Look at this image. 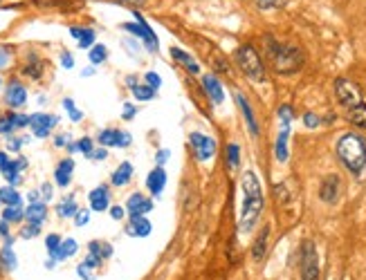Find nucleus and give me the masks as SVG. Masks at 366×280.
I'll use <instances>...</instances> for the list:
<instances>
[{"label": "nucleus", "mask_w": 366, "mask_h": 280, "mask_svg": "<svg viewBox=\"0 0 366 280\" xmlns=\"http://www.w3.org/2000/svg\"><path fill=\"white\" fill-rule=\"evenodd\" d=\"M90 253H93V256H97V258H110V253H113V249H110V245H106V243H90Z\"/></svg>", "instance_id": "28"}, {"label": "nucleus", "mask_w": 366, "mask_h": 280, "mask_svg": "<svg viewBox=\"0 0 366 280\" xmlns=\"http://www.w3.org/2000/svg\"><path fill=\"white\" fill-rule=\"evenodd\" d=\"M72 170H74V162H72V159H63V162L57 166V173H55L57 184L59 186H68L70 180H72Z\"/></svg>", "instance_id": "16"}, {"label": "nucleus", "mask_w": 366, "mask_h": 280, "mask_svg": "<svg viewBox=\"0 0 366 280\" xmlns=\"http://www.w3.org/2000/svg\"><path fill=\"white\" fill-rule=\"evenodd\" d=\"M130 177H133V166H130L128 162H124L120 168L113 173V184L115 186H124V184L130 182Z\"/></svg>", "instance_id": "24"}, {"label": "nucleus", "mask_w": 366, "mask_h": 280, "mask_svg": "<svg viewBox=\"0 0 366 280\" xmlns=\"http://www.w3.org/2000/svg\"><path fill=\"white\" fill-rule=\"evenodd\" d=\"M70 34L79 41V47H90L95 43V32L86 28H70Z\"/></svg>", "instance_id": "23"}, {"label": "nucleus", "mask_w": 366, "mask_h": 280, "mask_svg": "<svg viewBox=\"0 0 366 280\" xmlns=\"http://www.w3.org/2000/svg\"><path fill=\"white\" fill-rule=\"evenodd\" d=\"M133 88V95L139 99V101H149V99H153V88L151 86H130Z\"/></svg>", "instance_id": "30"}, {"label": "nucleus", "mask_w": 366, "mask_h": 280, "mask_svg": "<svg viewBox=\"0 0 366 280\" xmlns=\"http://www.w3.org/2000/svg\"><path fill=\"white\" fill-rule=\"evenodd\" d=\"M99 141L103 146H128L130 135L128 132H120V130H103L99 135Z\"/></svg>", "instance_id": "13"}, {"label": "nucleus", "mask_w": 366, "mask_h": 280, "mask_svg": "<svg viewBox=\"0 0 366 280\" xmlns=\"http://www.w3.org/2000/svg\"><path fill=\"white\" fill-rule=\"evenodd\" d=\"M302 280H319V256L310 240L302 245Z\"/></svg>", "instance_id": "6"}, {"label": "nucleus", "mask_w": 366, "mask_h": 280, "mask_svg": "<svg viewBox=\"0 0 366 280\" xmlns=\"http://www.w3.org/2000/svg\"><path fill=\"white\" fill-rule=\"evenodd\" d=\"M41 70H43V65L41 63H38V59L36 57H32V65H28V68H25V74H30V76H38V74H41Z\"/></svg>", "instance_id": "37"}, {"label": "nucleus", "mask_w": 366, "mask_h": 280, "mask_svg": "<svg viewBox=\"0 0 366 280\" xmlns=\"http://www.w3.org/2000/svg\"><path fill=\"white\" fill-rule=\"evenodd\" d=\"M45 216H47V209H45V204H41V202L30 204L28 209H25V218H28L30 224H41V222L45 220Z\"/></svg>", "instance_id": "22"}, {"label": "nucleus", "mask_w": 366, "mask_h": 280, "mask_svg": "<svg viewBox=\"0 0 366 280\" xmlns=\"http://www.w3.org/2000/svg\"><path fill=\"white\" fill-rule=\"evenodd\" d=\"M164 184H166V173H164L162 168L151 170V175H149V180H147L149 191H151L153 195H160V193L164 191Z\"/></svg>", "instance_id": "14"}, {"label": "nucleus", "mask_w": 366, "mask_h": 280, "mask_svg": "<svg viewBox=\"0 0 366 280\" xmlns=\"http://www.w3.org/2000/svg\"><path fill=\"white\" fill-rule=\"evenodd\" d=\"M93 159H106V151H93Z\"/></svg>", "instance_id": "52"}, {"label": "nucleus", "mask_w": 366, "mask_h": 280, "mask_svg": "<svg viewBox=\"0 0 366 280\" xmlns=\"http://www.w3.org/2000/svg\"><path fill=\"white\" fill-rule=\"evenodd\" d=\"M236 101H239L241 110H243V115H245V122H247V126H250L252 135L256 137V135H258V124H256V119H254V112H252V108H250V101H247V99H245L243 95H236Z\"/></svg>", "instance_id": "20"}, {"label": "nucleus", "mask_w": 366, "mask_h": 280, "mask_svg": "<svg viewBox=\"0 0 366 280\" xmlns=\"http://www.w3.org/2000/svg\"><path fill=\"white\" fill-rule=\"evenodd\" d=\"M110 216H113L115 220H122V218H124V209H122V206H115V209H110Z\"/></svg>", "instance_id": "46"}, {"label": "nucleus", "mask_w": 366, "mask_h": 280, "mask_svg": "<svg viewBox=\"0 0 366 280\" xmlns=\"http://www.w3.org/2000/svg\"><path fill=\"white\" fill-rule=\"evenodd\" d=\"M23 216H25V211L21 206H7L5 213H3V220L5 222H18Z\"/></svg>", "instance_id": "31"}, {"label": "nucleus", "mask_w": 366, "mask_h": 280, "mask_svg": "<svg viewBox=\"0 0 366 280\" xmlns=\"http://www.w3.org/2000/svg\"><path fill=\"white\" fill-rule=\"evenodd\" d=\"M337 157L339 162L346 166L348 173H353L355 177H364L366 173V141L358 132H346L339 137L337 146Z\"/></svg>", "instance_id": "3"}, {"label": "nucleus", "mask_w": 366, "mask_h": 280, "mask_svg": "<svg viewBox=\"0 0 366 280\" xmlns=\"http://www.w3.org/2000/svg\"><path fill=\"white\" fill-rule=\"evenodd\" d=\"M277 159L279 162H285L287 159V126H283L281 135L277 139Z\"/></svg>", "instance_id": "27"}, {"label": "nucleus", "mask_w": 366, "mask_h": 280, "mask_svg": "<svg viewBox=\"0 0 366 280\" xmlns=\"http://www.w3.org/2000/svg\"><path fill=\"white\" fill-rule=\"evenodd\" d=\"M14 128H16V115L0 119V132H5V135H7V132H11Z\"/></svg>", "instance_id": "33"}, {"label": "nucleus", "mask_w": 366, "mask_h": 280, "mask_svg": "<svg viewBox=\"0 0 366 280\" xmlns=\"http://www.w3.org/2000/svg\"><path fill=\"white\" fill-rule=\"evenodd\" d=\"M76 148L84 151L86 155H93V141H90V139H81L79 144H76Z\"/></svg>", "instance_id": "41"}, {"label": "nucleus", "mask_w": 366, "mask_h": 280, "mask_svg": "<svg viewBox=\"0 0 366 280\" xmlns=\"http://www.w3.org/2000/svg\"><path fill=\"white\" fill-rule=\"evenodd\" d=\"M59 216L61 218H70V216H76V211H79V209H76V204H74V199L72 197H68V199H63V202L59 204Z\"/></svg>", "instance_id": "29"}, {"label": "nucleus", "mask_w": 366, "mask_h": 280, "mask_svg": "<svg viewBox=\"0 0 366 280\" xmlns=\"http://www.w3.org/2000/svg\"><path fill=\"white\" fill-rule=\"evenodd\" d=\"M227 159H229V166L231 168L239 166V146L236 144H229L227 146Z\"/></svg>", "instance_id": "34"}, {"label": "nucleus", "mask_w": 366, "mask_h": 280, "mask_svg": "<svg viewBox=\"0 0 366 280\" xmlns=\"http://www.w3.org/2000/svg\"><path fill=\"white\" fill-rule=\"evenodd\" d=\"M254 5H256L258 9L268 11V9H274V7H279V5H281V0H254Z\"/></svg>", "instance_id": "38"}, {"label": "nucleus", "mask_w": 366, "mask_h": 280, "mask_svg": "<svg viewBox=\"0 0 366 280\" xmlns=\"http://www.w3.org/2000/svg\"><path fill=\"white\" fill-rule=\"evenodd\" d=\"M90 209L93 211H106L108 209V191L106 186H99L90 193Z\"/></svg>", "instance_id": "17"}, {"label": "nucleus", "mask_w": 366, "mask_h": 280, "mask_svg": "<svg viewBox=\"0 0 366 280\" xmlns=\"http://www.w3.org/2000/svg\"><path fill=\"white\" fill-rule=\"evenodd\" d=\"M126 209H128V213H130V218H135V216H147V213L153 209V202H151L149 197H144V195L135 193V195L128 197Z\"/></svg>", "instance_id": "10"}, {"label": "nucleus", "mask_w": 366, "mask_h": 280, "mask_svg": "<svg viewBox=\"0 0 366 280\" xmlns=\"http://www.w3.org/2000/svg\"><path fill=\"white\" fill-rule=\"evenodd\" d=\"M128 233L130 235H149L151 233V222L144 218V216H135V218H130V224H128Z\"/></svg>", "instance_id": "18"}, {"label": "nucleus", "mask_w": 366, "mask_h": 280, "mask_svg": "<svg viewBox=\"0 0 366 280\" xmlns=\"http://www.w3.org/2000/svg\"><path fill=\"white\" fill-rule=\"evenodd\" d=\"M36 233H38V224H30L28 229H23L21 235H23V238H34Z\"/></svg>", "instance_id": "42"}, {"label": "nucleus", "mask_w": 366, "mask_h": 280, "mask_svg": "<svg viewBox=\"0 0 366 280\" xmlns=\"http://www.w3.org/2000/svg\"><path fill=\"white\" fill-rule=\"evenodd\" d=\"M268 235H270V226H263V231L258 233L256 243L252 247V258L254 260H263L265 251H268Z\"/></svg>", "instance_id": "19"}, {"label": "nucleus", "mask_w": 366, "mask_h": 280, "mask_svg": "<svg viewBox=\"0 0 366 280\" xmlns=\"http://www.w3.org/2000/svg\"><path fill=\"white\" fill-rule=\"evenodd\" d=\"M7 164H9L7 155H5V153H0V168H3V166H7Z\"/></svg>", "instance_id": "53"}, {"label": "nucleus", "mask_w": 366, "mask_h": 280, "mask_svg": "<svg viewBox=\"0 0 366 280\" xmlns=\"http://www.w3.org/2000/svg\"><path fill=\"white\" fill-rule=\"evenodd\" d=\"M41 191H43V197H45V199H50V197H52V186H50V184H43V189H41Z\"/></svg>", "instance_id": "50"}, {"label": "nucleus", "mask_w": 366, "mask_h": 280, "mask_svg": "<svg viewBox=\"0 0 366 280\" xmlns=\"http://www.w3.org/2000/svg\"><path fill=\"white\" fill-rule=\"evenodd\" d=\"M28 124H30V117L16 115V128H21V126H28Z\"/></svg>", "instance_id": "48"}, {"label": "nucleus", "mask_w": 366, "mask_h": 280, "mask_svg": "<svg viewBox=\"0 0 366 280\" xmlns=\"http://www.w3.org/2000/svg\"><path fill=\"white\" fill-rule=\"evenodd\" d=\"M158 159H160V162L164 164L166 159H168V153H166V151H160V153H158Z\"/></svg>", "instance_id": "54"}, {"label": "nucleus", "mask_w": 366, "mask_h": 280, "mask_svg": "<svg viewBox=\"0 0 366 280\" xmlns=\"http://www.w3.org/2000/svg\"><path fill=\"white\" fill-rule=\"evenodd\" d=\"M335 97L339 105L346 110V117L353 126L366 128V101L362 90L350 81V78L339 76L335 78Z\"/></svg>", "instance_id": "2"}, {"label": "nucleus", "mask_w": 366, "mask_h": 280, "mask_svg": "<svg viewBox=\"0 0 366 280\" xmlns=\"http://www.w3.org/2000/svg\"><path fill=\"white\" fill-rule=\"evenodd\" d=\"M61 61H63V68H72V54H68V52H65V54L61 57Z\"/></svg>", "instance_id": "47"}, {"label": "nucleus", "mask_w": 366, "mask_h": 280, "mask_svg": "<svg viewBox=\"0 0 366 280\" xmlns=\"http://www.w3.org/2000/svg\"><path fill=\"white\" fill-rule=\"evenodd\" d=\"M306 126H310V128L319 126V119H317L315 115H306Z\"/></svg>", "instance_id": "45"}, {"label": "nucleus", "mask_w": 366, "mask_h": 280, "mask_svg": "<svg viewBox=\"0 0 366 280\" xmlns=\"http://www.w3.org/2000/svg\"><path fill=\"white\" fill-rule=\"evenodd\" d=\"M74 218H76V224L84 226V224L88 222V218H90V216H88V211H76V216H74Z\"/></svg>", "instance_id": "43"}, {"label": "nucleus", "mask_w": 366, "mask_h": 280, "mask_svg": "<svg viewBox=\"0 0 366 280\" xmlns=\"http://www.w3.org/2000/svg\"><path fill=\"white\" fill-rule=\"evenodd\" d=\"M0 202H5L7 206H21V195L14 189H0Z\"/></svg>", "instance_id": "26"}, {"label": "nucleus", "mask_w": 366, "mask_h": 280, "mask_svg": "<svg viewBox=\"0 0 366 280\" xmlns=\"http://www.w3.org/2000/svg\"><path fill=\"white\" fill-rule=\"evenodd\" d=\"M191 141V148L195 153V157L200 159V162H207V159H212L214 153H216V141L212 137L202 135V132H193V135L189 137Z\"/></svg>", "instance_id": "7"}, {"label": "nucleus", "mask_w": 366, "mask_h": 280, "mask_svg": "<svg viewBox=\"0 0 366 280\" xmlns=\"http://www.w3.org/2000/svg\"><path fill=\"white\" fill-rule=\"evenodd\" d=\"M200 45H202V47H200V49H202V54L209 59V63H214V68H216L218 72H229V65H227L225 57L218 52V47H216V45L205 43V41H200Z\"/></svg>", "instance_id": "11"}, {"label": "nucleus", "mask_w": 366, "mask_h": 280, "mask_svg": "<svg viewBox=\"0 0 366 280\" xmlns=\"http://www.w3.org/2000/svg\"><path fill=\"white\" fill-rule=\"evenodd\" d=\"M339 191H342V182H339V177L328 175V177H324V182L319 186V197L326 204H335L339 197Z\"/></svg>", "instance_id": "8"}, {"label": "nucleus", "mask_w": 366, "mask_h": 280, "mask_svg": "<svg viewBox=\"0 0 366 280\" xmlns=\"http://www.w3.org/2000/svg\"><path fill=\"white\" fill-rule=\"evenodd\" d=\"M106 57H108V52L103 45H95L93 49H90V61H93L95 65L103 63V61H106Z\"/></svg>", "instance_id": "32"}, {"label": "nucleus", "mask_w": 366, "mask_h": 280, "mask_svg": "<svg viewBox=\"0 0 366 280\" xmlns=\"http://www.w3.org/2000/svg\"><path fill=\"white\" fill-rule=\"evenodd\" d=\"M241 191H243V204H241L239 229L241 233H250L261 218V211H263V191H261V182L254 170H247L243 175Z\"/></svg>", "instance_id": "1"}, {"label": "nucleus", "mask_w": 366, "mask_h": 280, "mask_svg": "<svg viewBox=\"0 0 366 280\" xmlns=\"http://www.w3.org/2000/svg\"><path fill=\"white\" fill-rule=\"evenodd\" d=\"M55 124H57L55 115H34V117H30V126L34 128L36 137H47V132L52 130V126H55Z\"/></svg>", "instance_id": "9"}, {"label": "nucleus", "mask_w": 366, "mask_h": 280, "mask_svg": "<svg viewBox=\"0 0 366 280\" xmlns=\"http://www.w3.org/2000/svg\"><path fill=\"white\" fill-rule=\"evenodd\" d=\"M25 101H28V92H25V88L21 83H11L7 88V103L11 108H18V105H23Z\"/></svg>", "instance_id": "15"}, {"label": "nucleus", "mask_w": 366, "mask_h": 280, "mask_svg": "<svg viewBox=\"0 0 366 280\" xmlns=\"http://www.w3.org/2000/svg\"><path fill=\"white\" fill-rule=\"evenodd\" d=\"M171 57L182 65V68L185 70H189L191 74H195L200 68H198V63H195L193 59H191V54H187V52H182V49H178V47H171Z\"/></svg>", "instance_id": "21"}, {"label": "nucleus", "mask_w": 366, "mask_h": 280, "mask_svg": "<svg viewBox=\"0 0 366 280\" xmlns=\"http://www.w3.org/2000/svg\"><path fill=\"white\" fill-rule=\"evenodd\" d=\"M268 43V61L279 74H294L304 65V52L294 45H283L274 38H265Z\"/></svg>", "instance_id": "4"}, {"label": "nucleus", "mask_w": 366, "mask_h": 280, "mask_svg": "<svg viewBox=\"0 0 366 280\" xmlns=\"http://www.w3.org/2000/svg\"><path fill=\"white\" fill-rule=\"evenodd\" d=\"M0 233H3V235H7V243L11 245V240H9V226H7V222H5V220L0 222Z\"/></svg>", "instance_id": "49"}, {"label": "nucleus", "mask_w": 366, "mask_h": 280, "mask_svg": "<svg viewBox=\"0 0 366 280\" xmlns=\"http://www.w3.org/2000/svg\"><path fill=\"white\" fill-rule=\"evenodd\" d=\"M202 86H205V92L209 95V99H212L216 105H218V103H223L225 92H223V86H220V81H218V78H216L214 74H205Z\"/></svg>", "instance_id": "12"}, {"label": "nucleus", "mask_w": 366, "mask_h": 280, "mask_svg": "<svg viewBox=\"0 0 366 280\" xmlns=\"http://www.w3.org/2000/svg\"><path fill=\"white\" fill-rule=\"evenodd\" d=\"M63 105H65V110H68V112H70V117H72V122H81V117H84V115H81L79 110H76V108H74V103H72V99H65V101H63Z\"/></svg>", "instance_id": "36"}, {"label": "nucleus", "mask_w": 366, "mask_h": 280, "mask_svg": "<svg viewBox=\"0 0 366 280\" xmlns=\"http://www.w3.org/2000/svg\"><path fill=\"white\" fill-rule=\"evenodd\" d=\"M133 115H135V108H133V105H126V108H124V117H126V119H130Z\"/></svg>", "instance_id": "51"}, {"label": "nucleus", "mask_w": 366, "mask_h": 280, "mask_svg": "<svg viewBox=\"0 0 366 280\" xmlns=\"http://www.w3.org/2000/svg\"><path fill=\"white\" fill-rule=\"evenodd\" d=\"M45 245H47V251L52 253V256H55V253L59 251V247H61V238L57 233H52V235H47Z\"/></svg>", "instance_id": "35"}, {"label": "nucleus", "mask_w": 366, "mask_h": 280, "mask_svg": "<svg viewBox=\"0 0 366 280\" xmlns=\"http://www.w3.org/2000/svg\"><path fill=\"white\" fill-rule=\"evenodd\" d=\"M234 61L241 68V72L254 83H265V65L263 59L258 57V52L252 45H241L234 54Z\"/></svg>", "instance_id": "5"}, {"label": "nucleus", "mask_w": 366, "mask_h": 280, "mask_svg": "<svg viewBox=\"0 0 366 280\" xmlns=\"http://www.w3.org/2000/svg\"><path fill=\"white\" fill-rule=\"evenodd\" d=\"M113 3H120V5H128V7H139L144 0H113Z\"/></svg>", "instance_id": "44"}, {"label": "nucleus", "mask_w": 366, "mask_h": 280, "mask_svg": "<svg viewBox=\"0 0 366 280\" xmlns=\"http://www.w3.org/2000/svg\"><path fill=\"white\" fill-rule=\"evenodd\" d=\"M147 81H149V86H151L153 90H158L160 83H162V78H160L158 74H155V72H149V74H147Z\"/></svg>", "instance_id": "40"}, {"label": "nucleus", "mask_w": 366, "mask_h": 280, "mask_svg": "<svg viewBox=\"0 0 366 280\" xmlns=\"http://www.w3.org/2000/svg\"><path fill=\"white\" fill-rule=\"evenodd\" d=\"M3 262H5V267H9V269H14L16 267V258H14V253H11L9 247L3 249Z\"/></svg>", "instance_id": "39"}, {"label": "nucleus", "mask_w": 366, "mask_h": 280, "mask_svg": "<svg viewBox=\"0 0 366 280\" xmlns=\"http://www.w3.org/2000/svg\"><path fill=\"white\" fill-rule=\"evenodd\" d=\"M7 61V52L5 49H0V65H3Z\"/></svg>", "instance_id": "55"}, {"label": "nucleus", "mask_w": 366, "mask_h": 280, "mask_svg": "<svg viewBox=\"0 0 366 280\" xmlns=\"http://www.w3.org/2000/svg\"><path fill=\"white\" fill-rule=\"evenodd\" d=\"M74 251H76V243H74V240H65V243H61L59 251L55 253V256H52V260H50V267H52V262H55V260L70 258Z\"/></svg>", "instance_id": "25"}]
</instances>
